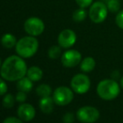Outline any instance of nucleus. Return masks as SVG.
Returning <instances> with one entry per match:
<instances>
[{"mask_svg": "<svg viewBox=\"0 0 123 123\" xmlns=\"http://www.w3.org/2000/svg\"><path fill=\"white\" fill-rule=\"evenodd\" d=\"M121 86H122V87L123 88V76L122 77V79H121Z\"/></svg>", "mask_w": 123, "mask_h": 123, "instance_id": "cd10ccee", "label": "nucleus"}, {"mask_svg": "<svg viewBox=\"0 0 123 123\" xmlns=\"http://www.w3.org/2000/svg\"><path fill=\"white\" fill-rule=\"evenodd\" d=\"M54 101L53 97L50 96H45V97H41L39 100V108L42 111V112L45 114H49L54 110Z\"/></svg>", "mask_w": 123, "mask_h": 123, "instance_id": "f8f14e48", "label": "nucleus"}, {"mask_svg": "<svg viewBox=\"0 0 123 123\" xmlns=\"http://www.w3.org/2000/svg\"><path fill=\"white\" fill-rule=\"evenodd\" d=\"M15 97H13V96L12 94H7L4 96V97L3 98V105L6 108H12L14 105L15 103Z\"/></svg>", "mask_w": 123, "mask_h": 123, "instance_id": "412c9836", "label": "nucleus"}, {"mask_svg": "<svg viewBox=\"0 0 123 123\" xmlns=\"http://www.w3.org/2000/svg\"><path fill=\"white\" fill-rule=\"evenodd\" d=\"M52 93V89L49 85L41 84L36 88V94L40 97H45V96H50Z\"/></svg>", "mask_w": 123, "mask_h": 123, "instance_id": "f3484780", "label": "nucleus"}, {"mask_svg": "<svg viewBox=\"0 0 123 123\" xmlns=\"http://www.w3.org/2000/svg\"><path fill=\"white\" fill-rule=\"evenodd\" d=\"M116 25L118 26L121 29H123V9L120 10L118 13H117L115 18Z\"/></svg>", "mask_w": 123, "mask_h": 123, "instance_id": "4be33fe9", "label": "nucleus"}, {"mask_svg": "<svg viewBox=\"0 0 123 123\" xmlns=\"http://www.w3.org/2000/svg\"><path fill=\"white\" fill-rule=\"evenodd\" d=\"M39 49V42L34 36H25L17 42L15 46L16 53L22 58L34 56Z\"/></svg>", "mask_w": 123, "mask_h": 123, "instance_id": "f03ea898", "label": "nucleus"}, {"mask_svg": "<svg viewBox=\"0 0 123 123\" xmlns=\"http://www.w3.org/2000/svg\"><path fill=\"white\" fill-rule=\"evenodd\" d=\"M27 76L32 81H39L43 77V71L39 67L32 66L27 70Z\"/></svg>", "mask_w": 123, "mask_h": 123, "instance_id": "2eb2a0df", "label": "nucleus"}, {"mask_svg": "<svg viewBox=\"0 0 123 123\" xmlns=\"http://www.w3.org/2000/svg\"><path fill=\"white\" fill-rule=\"evenodd\" d=\"M100 1H105V0H100Z\"/></svg>", "mask_w": 123, "mask_h": 123, "instance_id": "c756f323", "label": "nucleus"}, {"mask_svg": "<svg viewBox=\"0 0 123 123\" xmlns=\"http://www.w3.org/2000/svg\"><path fill=\"white\" fill-rule=\"evenodd\" d=\"M97 94L105 100H112L118 96L120 86L115 80L105 79L100 81L96 88Z\"/></svg>", "mask_w": 123, "mask_h": 123, "instance_id": "7ed1b4c3", "label": "nucleus"}, {"mask_svg": "<svg viewBox=\"0 0 123 123\" xmlns=\"http://www.w3.org/2000/svg\"><path fill=\"white\" fill-rule=\"evenodd\" d=\"M108 8L102 1H97L91 5L89 9V17L95 24H100L105 20L108 14Z\"/></svg>", "mask_w": 123, "mask_h": 123, "instance_id": "20e7f679", "label": "nucleus"}, {"mask_svg": "<svg viewBox=\"0 0 123 123\" xmlns=\"http://www.w3.org/2000/svg\"><path fill=\"white\" fill-rule=\"evenodd\" d=\"M8 91V86L3 80L0 79V96H3Z\"/></svg>", "mask_w": 123, "mask_h": 123, "instance_id": "a878e982", "label": "nucleus"}, {"mask_svg": "<svg viewBox=\"0 0 123 123\" xmlns=\"http://www.w3.org/2000/svg\"><path fill=\"white\" fill-rule=\"evenodd\" d=\"M74 98V93L69 87L60 86L56 88L53 93L54 101L58 105H66L72 101Z\"/></svg>", "mask_w": 123, "mask_h": 123, "instance_id": "0eeeda50", "label": "nucleus"}, {"mask_svg": "<svg viewBox=\"0 0 123 123\" xmlns=\"http://www.w3.org/2000/svg\"><path fill=\"white\" fill-rule=\"evenodd\" d=\"M96 67V60L92 57H86L80 62V70L86 73L91 72Z\"/></svg>", "mask_w": 123, "mask_h": 123, "instance_id": "ddd939ff", "label": "nucleus"}, {"mask_svg": "<svg viewBox=\"0 0 123 123\" xmlns=\"http://www.w3.org/2000/svg\"><path fill=\"white\" fill-rule=\"evenodd\" d=\"M81 54L76 49L66 50L61 56V63L65 67L73 68L81 62Z\"/></svg>", "mask_w": 123, "mask_h": 123, "instance_id": "1a4fd4ad", "label": "nucleus"}, {"mask_svg": "<svg viewBox=\"0 0 123 123\" xmlns=\"http://www.w3.org/2000/svg\"><path fill=\"white\" fill-rule=\"evenodd\" d=\"M25 30L30 36H39L44 32V24L40 18L32 17L25 21Z\"/></svg>", "mask_w": 123, "mask_h": 123, "instance_id": "6e6552de", "label": "nucleus"}, {"mask_svg": "<svg viewBox=\"0 0 123 123\" xmlns=\"http://www.w3.org/2000/svg\"><path fill=\"white\" fill-rule=\"evenodd\" d=\"M60 55H61V47L60 45H53L48 50V55L52 60L58 59Z\"/></svg>", "mask_w": 123, "mask_h": 123, "instance_id": "6ab92c4d", "label": "nucleus"}, {"mask_svg": "<svg viewBox=\"0 0 123 123\" xmlns=\"http://www.w3.org/2000/svg\"><path fill=\"white\" fill-rule=\"evenodd\" d=\"M70 86L73 91L77 94H86L91 87V80L86 74H77L71 79Z\"/></svg>", "mask_w": 123, "mask_h": 123, "instance_id": "39448f33", "label": "nucleus"}, {"mask_svg": "<svg viewBox=\"0 0 123 123\" xmlns=\"http://www.w3.org/2000/svg\"><path fill=\"white\" fill-rule=\"evenodd\" d=\"M3 123H23V121L19 117L17 118L15 117H8L3 121Z\"/></svg>", "mask_w": 123, "mask_h": 123, "instance_id": "393cba45", "label": "nucleus"}, {"mask_svg": "<svg viewBox=\"0 0 123 123\" xmlns=\"http://www.w3.org/2000/svg\"><path fill=\"white\" fill-rule=\"evenodd\" d=\"M35 109L32 105L29 103H23L20 105L17 111L18 117L25 122L32 121L35 117Z\"/></svg>", "mask_w": 123, "mask_h": 123, "instance_id": "9b49d317", "label": "nucleus"}, {"mask_svg": "<svg viewBox=\"0 0 123 123\" xmlns=\"http://www.w3.org/2000/svg\"><path fill=\"white\" fill-rule=\"evenodd\" d=\"M2 66V63H1V59H0V68H1Z\"/></svg>", "mask_w": 123, "mask_h": 123, "instance_id": "c85d7f7f", "label": "nucleus"}, {"mask_svg": "<svg viewBox=\"0 0 123 123\" xmlns=\"http://www.w3.org/2000/svg\"><path fill=\"white\" fill-rule=\"evenodd\" d=\"M76 42V34L72 29H64L58 36V44L61 48L69 49Z\"/></svg>", "mask_w": 123, "mask_h": 123, "instance_id": "9d476101", "label": "nucleus"}, {"mask_svg": "<svg viewBox=\"0 0 123 123\" xmlns=\"http://www.w3.org/2000/svg\"><path fill=\"white\" fill-rule=\"evenodd\" d=\"M107 8L111 13H118L121 8V3L118 0H107Z\"/></svg>", "mask_w": 123, "mask_h": 123, "instance_id": "aec40b11", "label": "nucleus"}, {"mask_svg": "<svg viewBox=\"0 0 123 123\" xmlns=\"http://www.w3.org/2000/svg\"><path fill=\"white\" fill-rule=\"evenodd\" d=\"M76 117L82 123H94L100 117V111L93 106H82L76 112Z\"/></svg>", "mask_w": 123, "mask_h": 123, "instance_id": "423d86ee", "label": "nucleus"}, {"mask_svg": "<svg viewBox=\"0 0 123 123\" xmlns=\"http://www.w3.org/2000/svg\"><path fill=\"white\" fill-rule=\"evenodd\" d=\"M75 3L80 8H86L92 4L93 0H75Z\"/></svg>", "mask_w": 123, "mask_h": 123, "instance_id": "5701e85b", "label": "nucleus"}, {"mask_svg": "<svg viewBox=\"0 0 123 123\" xmlns=\"http://www.w3.org/2000/svg\"><path fill=\"white\" fill-rule=\"evenodd\" d=\"M26 99H27V95H26V92H25V91H19L16 94V96H15V100H16V101L20 102V103L25 102L26 100Z\"/></svg>", "mask_w": 123, "mask_h": 123, "instance_id": "b1692460", "label": "nucleus"}, {"mask_svg": "<svg viewBox=\"0 0 123 123\" xmlns=\"http://www.w3.org/2000/svg\"><path fill=\"white\" fill-rule=\"evenodd\" d=\"M17 42L15 36L12 34H5L1 39L2 45L6 49H11L13 46H16Z\"/></svg>", "mask_w": 123, "mask_h": 123, "instance_id": "dca6fc26", "label": "nucleus"}, {"mask_svg": "<svg viewBox=\"0 0 123 123\" xmlns=\"http://www.w3.org/2000/svg\"><path fill=\"white\" fill-rule=\"evenodd\" d=\"M74 115L72 113H66L63 117V122L64 123H73L74 120Z\"/></svg>", "mask_w": 123, "mask_h": 123, "instance_id": "bb28decb", "label": "nucleus"}, {"mask_svg": "<svg viewBox=\"0 0 123 123\" xmlns=\"http://www.w3.org/2000/svg\"><path fill=\"white\" fill-rule=\"evenodd\" d=\"M86 16H87V12L86 11V9L82 8H80L78 9H76L73 13L72 18H73V20L74 22H76V23H80V22L84 21L86 19Z\"/></svg>", "mask_w": 123, "mask_h": 123, "instance_id": "a211bd4d", "label": "nucleus"}, {"mask_svg": "<svg viewBox=\"0 0 123 123\" xmlns=\"http://www.w3.org/2000/svg\"><path fill=\"white\" fill-rule=\"evenodd\" d=\"M27 65L22 57L12 55L2 64L0 74L5 80L18 81L27 74Z\"/></svg>", "mask_w": 123, "mask_h": 123, "instance_id": "f257e3e1", "label": "nucleus"}, {"mask_svg": "<svg viewBox=\"0 0 123 123\" xmlns=\"http://www.w3.org/2000/svg\"><path fill=\"white\" fill-rule=\"evenodd\" d=\"M33 88V81L29 79V77H23L22 79L18 80L17 82V89L18 91H25V92H29Z\"/></svg>", "mask_w": 123, "mask_h": 123, "instance_id": "4468645a", "label": "nucleus"}]
</instances>
